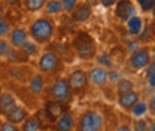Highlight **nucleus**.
Instances as JSON below:
<instances>
[{
  "mask_svg": "<svg viewBox=\"0 0 155 131\" xmlns=\"http://www.w3.org/2000/svg\"><path fill=\"white\" fill-rule=\"evenodd\" d=\"M55 28H57L55 21L49 18L48 15H45V17L35 19L30 24V28L27 31H28V36L31 38V40H35L38 45H46L54 38Z\"/></svg>",
  "mask_w": 155,
  "mask_h": 131,
  "instance_id": "obj_1",
  "label": "nucleus"
},
{
  "mask_svg": "<svg viewBox=\"0 0 155 131\" xmlns=\"http://www.w3.org/2000/svg\"><path fill=\"white\" fill-rule=\"evenodd\" d=\"M72 48L81 60H93L97 54V43L90 33L79 31L72 40Z\"/></svg>",
  "mask_w": 155,
  "mask_h": 131,
  "instance_id": "obj_2",
  "label": "nucleus"
},
{
  "mask_svg": "<svg viewBox=\"0 0 155 131\" xmlns=\"http://www.w3.org/2000/svg\"><path fill=\"white\" fill-rule=\"evenodd\" d=\"M38 67L40 73H46V75H57L64 69V64L61 61V58L58 57L57 52L52 51H45L42 55L39 57Z\"/></svg>",
  "mask_w": 155,
  "mask_h": 131,
  "instance_id": "obj_3",
  "label": "nucleus"
},
{
  "mask_svg": "<svg viewBox=\"0 0 155 131\" xmlns=\"http://www.w3.org/2000/svg\"><path fill=\"white\" fill-rule=\"evenodd\" d=\"M104 127L103 115L97 110H85L78 122L79 131H101Z\"/></svg>",
  "mask_w": 155,
  "mask_h": 131,
  "instance_id": "obj_4",
  "label": "nucleus"
},
{
  "mask_svg": "<svg viewBox=\"0 0 155 131\" xmlns=\"http://www.w3.org/2000/svg\"><path fill=\"white\" fill-rule=\"evenodd\" d=\"M49 95L52 100H57L60 103H70L72 98H73V91L67 82V79L61 77L57 79L51 87H49Z\"/></svg>",
  "mask_w": 155,
  "mask_h": 131,
  "instance_id": "obj_5",
  "label": "nucleus"
},
{
  "mask_svg": "<svg viewBox=\"0 0 155 131\" xmlns=\"http://www.w3.org/2000/svg\"><path fill=\"white\" fill-rule=\"evenodd\" d=\"M152 61V52L149 48H139L137 51L131 52L128 60H127V66L134 70V72H139V70H143L145 67H148V64Z\"/></svg>",
  "mask_w": 155,
  "mask_h": 131,
  "instance_id": "obj_6",
  "label": "nucleus"
},
{
  "mask_svg": "<svg viewBox=\"0 0 155 131\" xmlns=\"http://www.w3.org/2000/svg\"><path fill=\"white\" fill-rule=\"evenodd\" d=\"M67 82L72 88L73 94H78V95H82L85 93L87 87H88V76H87V72L84 70H75L72 72L70 76L67 77Z\"/></svg>",
  "mask_w": 155,
  "mask_h": 131,
  "instance_id": "obj_7",
  "label": "nucleus"
},
{
  "mask_svg": "<svg viewBox=\"0 0 155 131\" xmlns=\"http://www.w3.org/2000/svg\"><path fill=\"white\" fill-rule=\"evenodd\" d=\"M134 14H137V11H136V6L131 0H118L115 3V17L119 21L125 22Z\"/></svg>",
  "mask_w": 155,
  "mask_h": 131,
  "instance_id": "obj_8",
  "label": "nucleus"
},
{
  "mask_svg": "<svg viewBox=\"0 0 155 131\" xmlns=\"http://www.w3.org/2000/svg\"><path fill=\"white\" fill-rule=\"evenodd\" d=\"M87 76H88V82H91L94 87H98V88L104 87V85L109 82L107 69H104V67H101V66L93 67V69L87 73Z\"/></svg>",
  "mask_w": 155,
  "mask_h": 131,
  "instance_id": "obj_9",
  "label": "nucleus"
},
{
  "mask_svg": "<svg viewBox=\"0 0 155 131\" xmlns=\"http://www.w3.org/2000/svg\"><path fill=\"white\" fill-rule=\"evenodd\" d=\"M64 112H67V103H60L57 100H49L45 103V113L52 122H55L58 116H61Z\"/></svg>",
  "mask_w": 155,
  "mask_h": 131,
  "instance_id": "obj_10",
  "label": "nucleus"
},
{
  "mask_svg": "<svg viewBox=\"0 0 155 131\" xmlns=\"http://www.w3.org/2000/svg\"><path fill=\"white\" fill-rule=\"evenodd\" d=\"M8 38H9L8 40H9V43H11L12 48L21 49V48L25 45V42L30 39V36H28V31H27L25 28L17 27V28H12V30H11V33H9Z\"/></svg>",
  "mask_w": 155,
  "mask_h": 131,
  "instance_id": "obj_11",
  "label": "nucleus"
},
{
  "mask_svg": "<svg viewBox=\"0 0 155 131\" xmlns=\"http://www.w3.org/2000/svg\"><path fill=\"white\" fill-rule=\"evenodd\" d=\"M5 118H6L8 122H11L14 125H18V124H22L25 121V118H28V112H27L25 107H22L19 104H15L9 112L5 115Z\"/></svg>",
  "mask_w": 155,
  "mask_h": 131,
  "instance_id": "obj_12",
  "label": "nucleus"
},
{
  "mask_svg": "<svg viewBox=\"0 0 155 131\" xmlns=\"http://www.w3.org/2000/svg\"><path fill=\"white\" fill-rule=\"evenodd\" d=\"M72 18L75 22H85V21H88V19L91 18V15H93V9H91V6L88 5V3H78L76 8L72 11Z\"/></svg>",
  "mask_w": 155,
  "mask_h": 131,
  "instance_id": "obj_13",
  "label": "nucleus"
},
{
  "mask_svg": "<svg viewBox=\"0 0 155 131\" xmlns=\"http://www.w3.org/2000/svg\"><path fill=\"white\" fill-rule=\"evenodd\" d=\"M55 130L57 131H73L75 130V118L69 112H64L61 116H58L55 121Z\"/></svg>",
  "mask_w": 155,
  "mask_h": 131,
  "instance_id": "obj_14",
  "label": "nucleus"
},
{
  "mask_svg": "<svg viewBox=\"0 0 155 131\" xmlns=\"http://www.w3.org/2000/svg\"><path fill=\"white\" fill-rule=\"evenodd\" d=\"M140 100V94L137 91H128V93H124V94H119V98H118V103L122 109L125 110H130L136 103Z\"/></svg>",
  "mask_w": 155,
  "mask_h": 131,
  "instance_id": "obj_15",
  "label": "nucleus"
},
{
  "mask_svg": "<svg viewBox=\"0 0 155 131\" xmlns=\"http://www.w3.org/2000/svg\"><path fill=\"white\" fill-rule=\"evenodd\" d=\"M125 27H127V31L131 34V36H139L145 27V22H143V18L139 17L137 14H134L133 17L125 21Z\"/></svg>",
  "mask_w": 155,
  "mask_h": 131,
  "instance_id": "obj_16",
  "label": "nucleus"
},
{
  "mask_svg": "<svg viewBox=\"0 0 155 131\" xmlns=\"http://www.w3.org/2000/svg\"><path fill=\"white\" fill-rule=\"evenodd\" d=\"M28 91L35 95H42L45 91V77L40 73H35L28 80Z\"/></svg>",
  "mask_w": 155,
  "mask_h": 131,
  "instance_id": "obj_17",
  "label": "nucleus"
},
{
  "mask_svg": "<svg viewBox=\"0 0 155 131\" xmlns=\"http://www.w3.org/2000/svg\"><path fill=\"white\" fill-rule=\"evenodd\" d=\"M15 104H17V100L11 93L5 91V93L0 94V115L5 116Z\"/></svg>",
  "mask_w": 155,
  "mask_h": 131,
  "instance_id": "obj_18",
  "label": "nucleus"
},
{
  "mask_svg": "<svg viewBox=\"0 0 155 131\" xmlns=\"http://www.w3.org/2000/svg\"><path fill=\"white\" fill-rule=\"evenodd\" d=\"M6 60L11 64H25V63L30 61V58L25 55L21 49H17V48H11L9 54L6 55Z\"/></svg>",
  "mask_w": 155,
  "mask_h": 131,
  "instance_id": "obj_19",
  "label": "nucleus"
},
{
  "mask_svg": "<svg viewBox=\"0 0 155 131\" xmlns=\"http://www.w3.org/2000/svg\"><path fill=\"white\" fill-rule=\"evenodd\" d=\"M46 2L48 0H22V6H24V9L27 12L36 14V12L43 9V6H45Z\"/></svg>",
  "mask_w": 155,
  "mask_h": 131,
  "instance_id": "obj_20",
  "label": "nucleus"
},
{
  "mask_svg": "<svg viewBox=\"0 0 155 131\" xmlns=\"http://www.w3.org/2000/svg\"><path fill=\"white\" fill-rule=\"evenodd\" d=\"M43 11H45V14H46L48 17L58 15V14L63 12V6H61L60 0H48V2L45 3V6H43Z\"/></svg>",
  "mask_w": 155,
  "mask_h": 131,
  "instance_id": "obj_21",
  "label": "nucleus"
},
{
  "mask_svg": "<svg viewBox=\"0 0 155 131\" xmlns=\"http://www.w3.org/2000/svg\"><path fill=\"white\" fill-rule=\"evenodd\" d=\"M134 90V82L128 77H121L118 82H116V93L118 95L124 93H128V91H133Z\"/></svg>",
  "mask_w": 155,
  "mask_h": 131,
  "instance_id": "obj_22",
  "label": "nucleus"
},
{
  "mask_svg": "<svg viewBox=\"0 0 155 131\" xmlns=\"http://www.w3.org/2000/svg\"><path fill=\"white\" fill-rule=\"evenodd\" d=\"M39 46H40V45H38L35 40H30V39H28V40L25 42V45L21 48V51L28 57V58H30V57H38L39 54H40V48H39Z\"/></svg>",
  "mask_w": 155,
  "mask_h": 131,
  "instance_id": "obj_23",
  "label": "nucleus"
},
{
  "mask_svg": "<svg viewBox=\"0 0 155 131\" xmlns=\"http://www.w3.org/2000/svg\"><path fill=\"white\" fill-rule=\"evenodd\" d=\"M94 58L97 60L98 66H101V67H104V69H112V67H114V63H112V57H110V54H107V52L96 54V57H94Z\"/></svg>",
  "mask_w": 155,
  "mask_h": 131,
  "instance_id": "obj_24",
  "label": "nucleus"
},
{
  "mask_svg": "<svg viewBox=\"0 0 155 131\" xmlns=\"http://www.w3.org/2000/svg\"><path fill=\"white\" fill-rule=\"evenodd\" d=\"M130 110H131V115H133L134 118H142V116H145V115L148 113V104H146L145 101H140V100H139Z\"/></svg>",
  "mask_w": 155,
  "mask_h": 131,
  "instance_id": "obj_25",
  "label": "nucleus"
},
{
  "mask_svg": "<svg viewBox=\"0 0 155 131\" xmlns=\"http://www.w3.org/2000/svg\"><path fill=\"white\" fill-rule=\"evenodd\" d=\"M39 128H40V124L36 118H25L21 131H39Z\"/></svg>",
  "mask_w": 155,
  "mask_h": 131,
  "instance_id": "obj_26",
  "label": "nucleus"
},
{
  "mask_svg": "<svg viewBox=\"0 0 155 131\" xmlns=\"http://www.w3.org/2000/svg\"><path fill=\"white\" fill-rule=\"evenodd\" d=\"M11 30H12L11 22H9L6 18L0 19V39H6L8 38V36H9V33H11Z\"/></svg>",
  "mask_w": 155,
  "mask_h": 131,
  "instance_id": "obj_27",
  "label": "nucleus"
},
{
  "mask_svg": "<svg viewBox=\"0 0 155 131\" xmlns=\"http://www.w3.org/2000/svg\"><path fill=\"white\" fill-rule=\"evenodd\" d=\"M148 66H149V69H148V72H146V82H148V85L151 87V90H154V87H155V64H154V61H151Z\"/></svg>",
  "mask_w": 155,
  "mask_h": 131,
  "instance_id": "obj_28",
  "label": "nucleus"
},
{
  "mask_svg": "<svg viewBox=\"0 0 155 131\" xmlns=\"http://www.w3.org/2000/svg\"><path fill=\"white\" fill-rule=\"evenodd\" d=\"M142 12H152L155 6V0H136Z\"/></svg>",
  "mask_w": 155,
  "mask_h": 131,
  "instance_id": "obj_29",
  "label": "nucleus"
},
{
  "mask_svg": "<svg viewBox=\"0 0 155 131\" xmlns=\"http://www.w3.org/2000/svg\"><path fill=\"white\" fill-rule=\"evenodd\" d=\"M61 6H63V12H67V14H72V11L76 8L78 0H60Z\"/></svg>",
  "mask_w": 155,
  "mask_h": 131,
  "instance_id": "obj_30",
  "label": "nucleus"
},
{
  "mask_svg": "<svg viewBox=\"0 0 155 131\" xmlns=\"http://www.w3.org/2000/svg\"><path fill=\"white\" fill-rule=\"evenodd\" d=\"M11 43H9V40H6V39H0V58H6V55L9 54V51H11Z\"/></svg>",
  "mask_w": 155,
  "mask_h": 131,
  "instance_id": "obj_31",
  "label": "nucleus"
},
{
  "mask_svg": "<svg viewBox=\"0 0 155 131\" xmlns=\"http://www.w3.org/2000/svg\"><path fill=\"white\" fill-rule=\"evenodd\" d=\"M134 131H148V121L143 118H139L134 122Z\"/></svg>",
  "mask_w": 155,
  "mask_h": 131,
  "instance_id": "obj_32",
  "label": "nucleus"
},
{
  "mask_svg": "<svg viewBox=\"0 0 155 131\" xmlns=\"http://www.w3.org/2000/svg\"><path fill=\"white\" fill-rule=\"evenodd\" d=\"M0 131H21L17 127V125H14V124H11V122H3L2 125H0Z\"/></svg>",
  "mask_w": 155,
  "mask_h": 131,
  "instance_id": "obj_33",
  "label": "nucleus"
},
{
  "mask_svg": "<svg viewBox=\"0 0 155 131\" xmlns=\"http://www.w3.org/2000/svg\"><path fill=\"white\" fill-rule=\"evenodd\" d=\"M140 48V45H139V42H133L131 45H130V48H128V52L131 54V52H134V51H137Z\"/></svg>",
  "mask_w": 155,
  "mask_h": 131,
  "instance_id": "obj_34",
  "label": "nucleus"
},
{
  "mask_svg": "<svg viewBox=\"0 0 155 131\" xmlns=\"http://www.w3.org/2000/svg\"><path fill=\"white\" fill-rule=\"evenodd\" d=\"M5 15H6V8H5V3L0 0V19L5 18Z\"/></svg>",
  "mask_w": 155,
  "mask_h": 131,
  "instance_id": "obj_35",
  "label": "nucleus"
},
{
  "mask_svg": "<svg viewBox=\"0 0 155 131\" xmlns=\"http://www.w3.org/2000/svg\"><path fill=\"white\" fill-rule=\"evenodd\" d=\"M3 3H6V5H18L19 6V0H5Z\"/></svg>",
  "mask_w": 155,
  "mask_h": 131,
  "instance_id": "obj_36",
  "label": "nucleus"
},
{
  "mask_svg": "<svg viewBox=\"0 0 155 131\" xmlns=\"http://www.w3.org/2000/svg\"><path fill=\"white\" fill-rule=\"evenodd\" d=\"M116 131H131V130H130V127H127V125H121Z\"/></svg>",
  "mask_w": 155,
  "mask_h": 131,
  "instance_id": "obj_37",
  "label": "nucleus"
},
{
  "mask_svg": "<svg viewBox=\"0 0 155 131\" xmlns=\"http://www.w3.org/2000/svg\"><path fill=\"white\" fill-rule=\"evenodd\" d=\"M148 131H155V127H154V122L151 121V124L148 125Z\"/></svg>",
  "mask_w": 155,
  "mask_h": 131,
  "instance_id": "obj_38",
  "label": "nucleus"
},
{
  "mask_svg": "<svg viewBox=\"0 0 155 131\" xmlns=\"http://www.w3.org/2000/svg\"><path fill=\"white\" fill-rule=\"evenodd\" d=\"M151 112L154 113V98H151Z\"/></svg>",
  "mask_w": 155,
  "mask_h": 131,
  "instance_id": "obj_39",
  "label": "nucleus"
}]
</instances>
